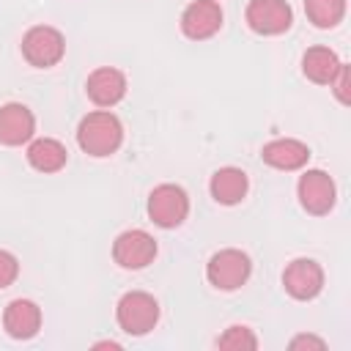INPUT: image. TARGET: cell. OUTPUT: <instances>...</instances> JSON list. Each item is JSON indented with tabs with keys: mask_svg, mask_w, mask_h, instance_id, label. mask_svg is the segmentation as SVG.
Returning a JSON list of instances; mask_svg holds the SVG:
<instances>
[{
	"mask_svg": "<svg viewBox=\"0 0 351 351\" xmlns=\"http://www.w3.org/2000/svg\"><path fill=\"white\" fill-rule=\"evenodd\" d=\"M123 143V123L110 110L88 112L77 126V145L90 156H110Z\"/></svg>",
	"mask_w": 351,
	"mask_h": 351,
	"instance_id": "1",
	"label": "cell"
},
{
	"mask_svg": "<svg viewBox=\"0 0 351 351\" xmlns=\"http://www.w3.org/2000/svg\"><path fill=\"white\" fill-rule=\"evenodd\" d=\"M115 321L126 335L143 337L159 321V302L145 291H126L115 304Z\"/></svg>",
	"mask_w": 351,
	"mask_h": 351,
	"instance_id": "2",
	"label": "cell"
},
{
	"mask_svg": "<svg viewBox=\"0 0 351 351\" xmlns=\"http://www.w3.org/2000/svg\"><path fill=\"white\" fill-rule=\"evenodd\" d=\"M66 55V38L52 25H36L22 36V58L36 69H52Z\"/></svg>",
	"mask_w": 351,
	"mask_h": 351,
	"instance_id": "3",
	"label": "cell"
},
{
	"mask_svg": "<svg viewBox=\"0 0 351 351\" xmlns=\"http://www.w3.org/2000/svg\"><path fill=\"white\" fill-rule=\"evenodd\" d=\"M252 274V261L247 252L228 247L208 258L206 263V280L219 291H236L241 288Z\"/></svg>",
	"mask_w": 351,
	"mask_h": 351,
	"instance_id": "4",
	"label": "cell"
},
{
	"mask_svg": "<svg viewBox=\"0 0 351 351\" xmlns=\"http://www.w3.org/2000/svg\"><path fill=\"white\" fill-rule=\"evenodd\" d=\"M189 214V195L178 184H159L148 195V217L154 225L170 230L178 228Z\"/></svg>",
	"mask_w": 351,
	"mask_h": 351,
	"instance_id": "5",
	"label": "cell"
},
{
	"mask_svg": "<svg viewBox=\"0 0 351 351\" xmlns=\"http://www.w3.org/2000/svg\"><path fill=\"white\" fill-rule=\"evenodd\" d=\"M296 195H299V203L307 214L313 217H324L335 208V200H337V189H335V181L329 173L324 170H304L299 176V184H296Z\"/></svg>",
	"mask_w": 351,
	"mask_h": 351,
	"instance_id": "6",
	"label": "cell"
},
{
	"mask_svg": "<svg viewBox=\"0 0 351 351\" xmlns=\"http://www.w3.org/2000/svg\"><path fill=\"white\" fill-rule=\"evenodd\" d=\"M112 258L121 269H145L156 258V239L140 228L123 230L112 241Z\"/></svg>",
	"mask_w": 351,
	"mask_h": 351,
	"instance_id": "7",
	"label": "cell"
},
{
	"mask_svg": "<svg viewBox=\"0 0 351 351\" xmlns=\"http://www.w3.org/2000/svg\"><path fill=\"white\" fill-rule=\"evenodd\" d=\"M244 19L258 36H280L291 27L293 11L285 0H250Z\"/></svg>",
	"mask_w": 351,
	"mask_h": 351,
	"instance_id": "8",
	"label": "cell"
},
{
	"mask_svg": "<svg viewBox=\"0 0 351 351\" xmlns=\"http://www.w3.org/2000/svg\"><path fill=\"white\" fill-rule=\"evenodd\" d=\"M222 5L217 0H192L181 14V33L192 41H206L222 27Z\"/></svg>",
	"mask_w": 351,
	"mask_h": 351,
	"instance_id": "9",
	"label": "cell"
},
{
	"mask_svg": "<svg viewBox=\"0 0 351 351\" xmlns=\"http://www.w3.org/2000/svg\"><path fill=\"white\" fill-rule=\"evenodd\" d=\"M282 285L285 291L299 299V302H310L321 293L324 288V269L313 261V258H296L285 266L282 271Z\"/></svg>",
	"mask_w": 351,
	"mask_h": 351,
	"instance_id": "10",
	"label": "cell"
},
{
	"mask_svg": "<svg viewBox=\"0 0 351 351\" xmlns=\"http://www.w3.org/2000/svg\"><path fill=\"white\" fill-rule=\"evenodd\" d=\"M85 93L96 107H115L126 96V77L121 69L99 66L88 74Z\"/></svg>",
	"mask_w": 351,
	"mask_h": 351,
	"instance_id": "11",
	"label": "cell"
},
{
	"mask_svg": "<svg viewBox=\"0 0 351 351\" xmlns=\"http://www.w3.org/2000/svg\"><path fill=\"white\" fill-rule=\"evenodd\" d=\"M3 329L14 340H30L41 329V307L33 299H11L3 310Z\"/></svg>",
	"mask_w": 351,
	"mask_h": 351,
	"instance_id": "12",
	"label": "cell"
},
{
	"mask_svg": "<svg viewBox=\"0 0 351 351\" xmlns=\"http://www.w3.org/2000/svg\"><path fill=\"white\" fill-rule=\"evenodd\" d=\"M36 134V118L33 112L19 104L8 101L0 107V143L3 145H25Z\"/></svg>",
	"mask_w": 351,
	"mask_h": 351,
	"instance_id": "13",
	"label": "cell"
},
{
	"mask_svg": "<svg viewBox=\"0 0 351 351\" xmlns=\"http://www.w3.org/2000/svg\"><path fill=\"white\" fill-rule=\"evenodd\" d=\"M261 159L274 170H302L310 162V148L296 137H277L261 148Z\"/></svg>",
	"mask_w": 351,
	"mask_h": 351,
	"instance_id": "14",
	"label": "cell"
},
{
	"mask_svg": "<svg viewBox=\"0 0 351 351\" xmlns=\"http://www.w3.org/2000/svg\"><path fill=\"white\" fill-rule=\"evenodd\" d=\"M250 189V181H247V173L241 167H219L211 181H208V192L217 203L222 206H236L244 200Z\"/></svg>",
	"mask_w": 351,
	"mask_h": 351,
	"instance_id": "15",
	"label": "cell"
},
{
	"mask_svg": "<svg viewBox=\"0 0 351 351\" xmlns=\"http://www.w3.org/2000/svg\"><path fill=\"white\" fill-rule=\"evenodd\" d=\"M27 162L38 173H58L69 162V151L55 137H36L27 145Z\"/></svg>",
	"mask_w": 351,
	"mask_h": 351,
	"instance_id": "16",
	"label": "cell"
},
{
	"mask_svg": "<svg viewBox=\"0 0 351 351\" xmlns=\"http://www.w3.org/2000/svg\"><path fill=\"white\" fill-rule=\"evenodd\" d=\"M337 69H340V58H337V52L335 49H329V47H310L304 55H302V71H304V77L310 80V82H315V85H329L332 80H335V74H337Z\"/></svg>",
	"mask_w": 351,
	"mask_h": 351,
	"instance_id": "17",
	"label": "cell"
},
{
	"mask_svg": "<svg viewBox=\"0 0 351 351\" xmlns=\"http://www.w3.org/2000/svg\"><path fill=\"white\" fill-rule=\"evenodd\" d=\"M304 14L321 30L337 27L346 16V0H304Z\"/></svg>",
	"mask_w": 351,
	"mask_h": 351,
	"instance_id": "18",
	"label": "cell"
},
{
	"mask_svg": "<svg viewBox=\"0 0 351 351\" xmlns=\"http://www.w3.org/2000/svg\"><path fill=\"white\" fill-rule=\"evenodd\" d=\"M217 346L219 348H233V351H241V348H258V337L252 335V329L247 326H228L225 335L217 337Z\"/></svg>",
	"mask_w": 351,
	"mask_h": 351,
	"instance_id": "19",
	"label": "cell"
},
{
	"mask_svg": "<svg viewBox=\"0 0 351 351\" xmlns=\"http://www.w3.org/2000/svg\"><path fill=\"white\" fill-rule=\"evenodd\" d=\"M16 277H19V261H16V255L8 252V250H0V291L8 288Z\"/></svg>",
	"mask_w": 351,
	"mask_h": 351,
	"instance_id": "20",
	"label": "cell"
},
{
	"mask_svg": "<svg viewBox=\"0 0 351 351\" xmlns=\"http://www.w3.org/2000/svg\"><path fill=\"white\" fill-rule=\"evenodd\" d=\"M329 88L335 90V96H337L340 104H348V101H351V99H348V66H346V63H340V69H337L335 80L329 82Z\"/></svg>",
	"mask_w": 351,
	"mask_h": 351,
	"instance_id": "21",
	"label": "cell"
},
{
	"mask_svg": "<svg viewBox=\"0 0 351 351\" xmlns=\"http://www.w3.org/2000/svg\"><path fill=\"white\" fill-rule=\"evenodd\" d=\"M291 348L296 351V348H326V343L321 340V337H313V335H299V337H293L291 340Z\"/></svg>",
	"mask_w": 351,
	"mask_h": 351,
	"instance_id": "22",
	"label": "cell"
}]
</instances>
